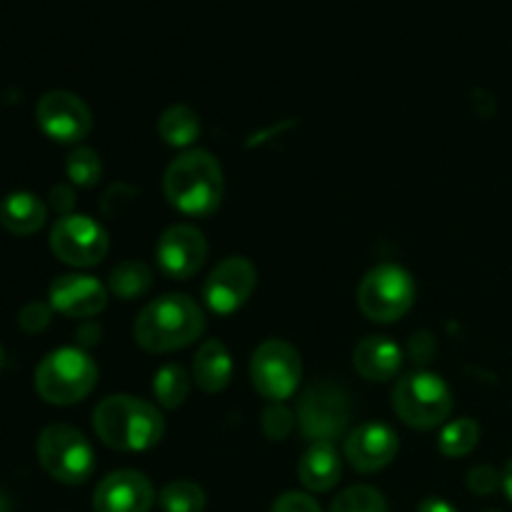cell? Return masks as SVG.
Here are the masks:
<instances>
[{
  "label": "cell",
  "instance_id": "obj_1",
  "mask_svg": "<svg viewBox=\"0 0 512 512\" xmlns=\"http://www.w3.org/2000/svg\"><path fill=\"white\" fill-rule=\"evenodd\" d=\"M203 333V310L183 293H168L150 300L133 325L135 343L148 353H173L188 348Z\"/></svg>",
  "mask_w": 512,
  "mask_h": 512
},
{
  "label": "cell",
  "instance_id": "obj_2",
  "mask_svg": "<svg viewBox=\"0 0 512 512\" xmlns=\"http://www.w3.org/2000/svg\"><path fill=\"white\" fill-rule=\"evenodd\" d=\"M93 430L108 448L120 453H143L155 448L165 435V420L158 408L133 395H110L93 413Z\"/></svg>",
  "mask_w": 512,
  "mask_h": 512
},
{
  "label": "cell",
  "instance_id": "obj_3",
  "mask_svg": "<svg viewBox=\"0 0 512 512\" xmlns=\"http://www.w3.org/2000/svg\"><path fill=\"white\" fill-rule=\"evenodd\" d=\"M163 190L168 203L190 218H208L223 200V168L208 150H185L165 170Z\"/></svg>",
  "mask_w": 512,
  "mask_h": 512
},
{
  "label": "cell",
  "instance_id": "obj_4",
  "mask_svg": "<svg viewBox=\"0 0 512 512\" xmlns=\"http://www.w3.org/2000/svg\"><path fill=\"white\" fill-rule=\"evenodd\" d=\"M98 365L85 350L58 348L35 368V390L50 405H75L93 393Z\"/></svg>",
  "mask_w": 512,
  "mask_h": 512
},
{
  "label": "cell",
  "instance_id": "obj_5",
  "mask_svg": "<svg viewBox=\"0 0 512 512\" xmlns=\"http://www.w3.org/2000/svg\"><path fill=\"white\" fill-rule=\"evenodd\" d=\"M393 410L415 430H433L453 413V393L440 375L415 370L403 375L393 390Z\"/></svg>",
  "mask_w": 512,
  "mask_h": 512
},
{
  "label": "cell",
  "instance_id": "obj_6",
  "mask_svg": "<svg viewBox=\"0 0 512 512\" xmlns=\"http://www.w3.org/2000/svg\"><path fill=\"white\" fill-rule=\"evenodd\" d=\"M38 460L45 473L63 485H80L93 475L95 453L83 433L73 425L55 423L40 433Z\"/></svg>",
  "mask_w": 512,
  "mask_h": 512
},
{
  "label": "cell",
  "instance_id": "obj_7",
  "mask_svg": "<svg viewBox=\"0 0 512 512\" xmlns=\"http://www.w3.org/2000/svg\"><path fill=\"white\" fill-rule=\"evenodd\" d=\"M415 303V280L393 263L368 270L358 285V308L373 323H395Z\"/></svg>",
  "mask_w": 512,
  "mask_h": 512
},
{
  "label": "cell",
  "instance_id": "obj_8",
  "mask_svg": "<svg viewBox=\"0 0 512 512\" xmlns=\"http://www.w3.org/2000/svg\"><path fill=\"white\" fill-rule=\"evenodd\" d=\"M300 433L310 443H330L343 438L350 425V400L340 385L320 380L303 390L298 400Z\"/></svg>",
  "mask_w": 512,
  "mask_h": 512
},
{
  "label": "cell",
  "instance_id": "obj_9",
  "mask_svg": "<svg viewBox=\"0 0 512 512\" xmlns=\"http://www.w3.org/2000/svg\"><path fill=\"white\" fill-rule=\"evenodd\" d=\"M250 378L255 390L270 403H283L293 398L303 378V363L298 350L280 338H270L258 345L250 360Z\"/></svg>",
  "mask_w": 512,
  "mask_h": 512
},
{
  "label": "cell",
  "instance_id": "obj_10",
  "mask_svg": "<svg viewBox=\"0 0 512 512\" xmlns=\"http://www.w3.org/2000/svg\"><path fill=\"white\" fill-rule=\"evenodd\" d=\"M110 240L103 225L88 215H60L50 228V250L73 268H93L108 255Z\"/></svg>",
  "mask_w": 512,
  "mask_h": 512
},
{
  "label": "cell",
  "instance_id": "obj_11",
  "mask_svg": "<svg viewBox=\"0 0 512 512\" xmlns=\"http://www.w3.org/2000/svg\"><path fill=\"white\" fill-rule=\"evenodd\" d=\"M258 288V270L248 258L230 255L220 260L203 288L205 305L218 315H230L243 308Z\"/></svg>",
  "mask_w": 512,
  "mask_h": 512
},
{
  "label": "cell",
  "instance_id": "obj_12",
  "mask_svg": "<svg viewBox=\"0 0 512 512\" xmlns=\"http://www.w3.org/2000/svg\"><path fill=\"white\" fill-rule=\"evenodd\" d=\"M40 130L55 143H80L93 128V113L80 95L70 90H50L35 108Z\"/></svg>",
  "mask_w": 512,
  "mask_h": 512
},
{
  "label": "cell",
  "instance_id": "obj_13",
  "mask_svg": "<svg viewBox=\"0 0 512 512\" xmlns=\"http://www.w3.org/2000/svg\"><path fill=\"white\" fill-rule=\"evenodd\" d=\"M160 270L173 280H190L208 258V240L195 225H170L155 245Z\"/></svg>",
  "mask_w": 512,
  "mask_h": 512
},
{
  "label": "cell",
  "instance_id": "obj_14",
  "mask_svg": "<svg viewBox=\"0 0 512 512\" xmlns=\"http://www.w3.org/2000/svg\"><path fill=\"white\" fill-rule=\"evenodd\" d=\"M155 488L138 470H115L105 475L93 493L95 512H150Z\"/></svg>",
  "mask_w": 512,
  "mask_h": 512
},
{
  "label": "cell",
  "instance_id": "obj_15",
  "mask_svg": "<svg viewBox=\"0 0 512 512\" xmlns=\"http://www.w3.org/2000/svg\"><path fill=\"white\" fill-rule=\"evenodd\" d=\"M345 458L358 473H378L398 458L400 440L390 425L363 423L345 438Z\"/></svg>",
  "mask_w": 512,
  "mask_h": 512
},
{
  "label": "cell",
  "instance_id": "obj_16",
  "mask_svg": "<svg viewBox=\"0 0 512 512\" xmlns=\"http://www.w3.org/2000/svg\"><path fill=\"white\" fill-rule=\"evenodd\" d=\"M110 290L93 275L68 273L50 283V308L68 318H93L108 305Z\"/></svg>",
  "mask_w": 512,
  "mask_h": 512
},
{
  "label": "cell",
  "instance_id": "obj_17",
  "mask_svg": "<svg viewBox=\"0 0 512 512\" xmlns=\"http://www.w3.org/2000/svg\"><path fill=\"white\" fill-rule=\"evenodd\" d=\"M353 363L370 383H388L403 368V350L388 335H368L355 345Z\"/></svg>",
  "mask_w": 512,
  "mask_h": 512
},
{
  "label": "cell",
  "instance_id": "obj_18",
  "mask_svg": "<svg viewBox=\"0 0 512 512\" xmlns=\"http://www.w3.org/2000/svg\"><path fill=\"white\" fill-rule=\"evenodd\" d=\"M300 483L313 493H328L343 478V460L330 443H313L298 463Z\"/></svg>",
  "mask_w": 512,
  "mask_h": 512
},
{
  "label": "cell",
  "instance_id": "obj_19",
  "mask_svg": "<svg viewBox=\"0 0 512 512\" xmlns=\"http://www.w3.org/2000/svg\"><path fill=\"white\" fill-rule=\"evenodd\" d=\"M233 378V358L220 340H205L193 358V380L203 393H220Z\"/></svg>",
  "mask_w": 512,
  "mask_h": 512
},
{
  "label": "cell",
  "instance_id": "obj_20",
  "mask_svg": "<svg viewBox=\"0 0 512 512\" xmlns=\"http://www.w3.org/2000/svg\"><path fill=\"white\" fill-rule=\"evenodd\" d=\"M48 218V208L43 200L33 193H10L0 203V223L13 235H33L38 233Z\"/></svg>",
  "mask_w": 512,
  "mask_h": 512
},
{
  "label": "cell",
  "instance_id": "obj_21",
  "mask_svg": "<svg viewBox=\"0 0 512 512\" xmlns=\"http://www.w3.org/2000/svg\"><path fill=\"white\" fill-rule=\"evenodd\" d=\"M158 133L173 148H190L200 135V118L188 105H170L158 118Z\"/></svg>",
  "mask_w": 512,
  "mask_h": 512
},
{
  "label": "cell",
  "instance_id": "obj_22",
  "mask_svg": "<svg viewBox=\"0 0 512 512\" xmlns=\"http://www.w3.org/2000/svg\"><path fill=\"white\" fill-rule=\"evenodd\" d=\"M190 388H193V375H190L183 365H163L153 378L155 400H158L165 410L180 408V405L188 400Z\"/></svg>",
  "mask_w": 512,
  "mask_h": 512
},
{
  "label": "cell",
  "instance_id": "obj_23",
  "mask_svg": "<svg viewBox=\"0 0 512 512\" xmlns=\"http://www.w3.org/2000/svg\"><path fill=\"white\" fill-rule=\"evenodd\" d=\"M153 285V270L140 260H125L110 273L108 290L120 300H138Z\"/></svg>",
  "mask_w": 512,
  "mask_h": 512
},
{
  "label": "cell",
  "instance_id": "obj_24",
  "mask_svg": "<svg viewBox=\"0 0 512 512\" xmlns=\"http://www.w3.org/2000/svg\"><path fill=\"white\" fill-rule=\"evenodd\" d=\"M480 440V425L470 418L453 420L443 428L438 440V448L445 458H463L475 450Z\"/></svg>",
  "mask_w": 512,
  "mask_h": 512
},
{
  "label": "cell",
  "instance_id": "obj_25",
  "mask_svg": "<svg viewBox=\"0 0 512 512\" xmlns=\"http://www.w3.org/2000/svg\"><path fill=\"white\" fill-rule=\"evenodd\" d=\"M158 500L165 512H203L205 503H208L205 490L198 483H190V480L168 483L160 490Z\"/></svg>",
  "mask_w": 512,
  "mask_h": 512
},
{
  "label": "cell",
  "instance_id": "obj_26",
  "mask_svg": "<svg viewBox=\"0 0 512 512\" xmlns=\"http://www.w3.org/2000/svg\"><path fill=\"white\" fill-rule=\"evenodd\" d=\"M330 512H388V500L370 485H353L333 500Z\"/></svg>",
  "mask_w": 512,
  "mask_h": 512
},
{
  "label": "cell",
  "instance_id": "obj_27",
  "mask_svg": "<svg viewBox=\"0 0 512 512\" xmlns=\"http://www.w3.org/2000/svg\"><path fill=\"white\" fill-rule=\"evenodd\" d=\"M65 173H68L70 183L78 185V188H93L103 175L100 155L90 148H75L65 160Z\"/></svg>",
  "mask_w": 512,
  "mask_h": 512
},
{
  "label": "cell",
  "instance_id": "obj_28",
  "mask_svg": "<svg viewBox=\"0 0 512 512\" xmlns=\"http://www.w3.org/2000/svg\"><path fill=\"white\" fill-rule=\"evenodd\" d=\"M263 433L268 435L270 440H285L295 428V418L283 403H270L268 408L263 410Z\"/></svg>",
  "mask_w": 512,
  "mask_h": 512
},
{
  "label": "cell",
  "instance_id": "obj_29",
  "mask_svg": "<svg viewBox=\"0 0 512 512\" xmlns=\"http://www.w3.org/2000/svg\"><path fill=\"white\" fill-rule=\"evenodd\" d=\"M50 318H53V308L45 303H28L23 310H20V328L25 333H43L45 328L50 325Z\"/></svg>",
  "mask_w": 512,
  "mask_h": 512
},
{
  "label": "cell",
  "instance_id": "obj_30",
  "mask_svg": "<svg viewBox=\"0 0 512 512\" xmlns=\"http://www.w3.org/2000/svg\"><path fill=\"white\" fill-rule=\"evenodd\" d=\"M503 485V475L490 465H478L468 473V488L475 495H493Z\"/></svg>",
  "mask_w": 512,
  "mask_h": 512
},
{
  "label": "cell",
  "instance_id": "obj_31",
  "mask_svg": "<svg viewBox=\"0 0 512 512\" xmlns=\"http://www.w3.org/2000/svg\"><path fill=\"white\" fill-rule=\"evenodd\" d=\"M273 512H323L308 493H285L273 503Z\"/></svg>",
  "mask_w": 512,
  "mask_h": 512
},
{
  "label": "cell",
  "instance_id": "obj_32",
  "mask_svg": "<svg viewBox=\"0 0 512 512\" xmlns=\"http://www.w3.org/2000/svg\"><path fill=\"white\" fill-rule=\"evenodd\" d=\"M435 355V340L430 333H415L413 340H410V358L415 363H428Z\"/></svg>",
  "mask_w": 512,
  "mask_h": 512
},
{
  "label": "cell",
  "instance_id": "obj_33",
  "mask_svg": "<svg viewBox=\"0 0 512 512\" xmlns=\"http://www.w3.org/2000/svg\"><path fill=\"white\" fill-rule=\"evenodd\" d=\"M50 205H53L60 215H70V210H73L75 205L73 190H70L68 185H55V188L50 190Z\"/></svg>",
  "mask_w": 512,
  "mask_h": 512
},
{
  "label": "cell",
  "instance_id": "obj_34",
  "mask_svg": "<svg viewBox=\"0 0 512 512\" xmlns=\"http://www.w3.org/2000/svg\"><path fill=\"white\" fill-rule=\"evenodd\" d=\"M418 512H458V510H455L453 505L443 498H425L423 503H420Z\"/></svg>",
  "mask_w": 512,
  "mask_h": 512
},
{
  "label": "cell",
  "instance_id": "obj_35",
  "mask_svg": "<svg viewBox=\"0 0 512 512\" xmlns=\"http://www.w3.org/2000/svg\"><path fill=\"white\" fill-rule=\"evenodd\" d=\"M503 488H505V493H508V498L512 503V460H510L508 468H505V473H503Z\"/></svg>",
  "mask_w": 512,
  "mask_h": 512
},
{
  "label": "cell",
  "instance_id": "obj_36",
  "mask_svg": "<svg viewBox=\"0 0 512 512\" xmlns=\"http://www.w3.org/2000/svg\"><path fill=\"white\" fill-rule=\"evenodd\" d=\"M0 512H10V503L5 500V495H0Z\"/></svg>",
  "mask_w": 512,
  "mask_h": 512
},
{
  "label": "cell",
  "instance_id": "obj_37",
  "mask_svg": "<svg viewBox=\"0 0 512 512\" xmlns=\"http://www.w3.org/2000/svg\"><path fill=\"white\" fill-rule=\"evenodd\" d=\"M3 360H5L3 358V348H0V368H3Z\"/></svg>",
  "mask_w": 512,
  "mask_h": 512
},
{
  "label": "cell",
  "instance_id": "obj_38",
  "mask_svg": "<svg viewBox=\"0 0 512 512\" xmlns=\"http://www.w3.org/2000/svg\"><path fill=\"white\" fill-rule=\"evenodd\" d=\"M493 512H498V510H493Z\"/></svg>",
  "mask_w": 512,
  "mask_h": 512
}]
</instances>
